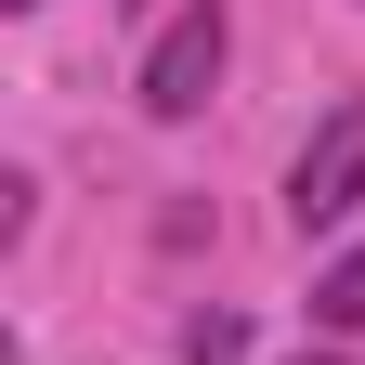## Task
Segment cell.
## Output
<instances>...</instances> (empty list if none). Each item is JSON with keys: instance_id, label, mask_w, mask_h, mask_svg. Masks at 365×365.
Listing matches in <instances>:
<instances>
[{"instance_id": "1", "label": "cell", "mask_w": 365, "mask_h": 365, "mask_svg": "<svg viewBox=\"0 0 365 365\" xmlns=\"http://www.w3.org/2000/svg\"><path fill=\"white\" fill-rule=\"evenodd\" d=\"M352 209H365V91L313 118V144L287 170V235H339Z\"/></svg>"}, {"instance_id": "2", "label": "cell", "mask_w": 365, "mask_h": 365, "mask_svg": "<svg viewBox=\"0 0 365 365\" xmlns=\"http://www.w3.org/2000/svg\"><path fill=\"white\" fill-rule=\"evenodd\" d=\"M222 53H235L222 0H182V14L144 39V118H196L209 91H222Z\"/></svg>"}, {"instance_id": "3", "label": "cell", "mask_w": 365, "mask_h": 365, "mask_svg": "<svg viewBox=\"0 0 365 365\" xmlns=\"http://www.w3.org/2000/svg\"><path fill=\"white\" fill-rule=\"evenodd\" d=\"M313 327H327V339H352V327H365V248L313 274Z\"/></svg>"}, {"instance_id": "4", "label": "cell", "mask_w": 365, "mask_h": 365, "mask_svg": "<svg viewBox=\"0 0 365 365\" xmlns=\"http://www.w3.org/2000/svg\"><path fill=\"white\" fill-rule=\"evenodd\" d=\"M248 352V313H182V365H235Z\"/></svg>"}, {"instance_id": "5", "label": "cell", "mask_w": 365, "mask_h": 365, "mask_svg": "<svg viewBox=\"0 0 365 365\" xmlns=\"http://www.w3.org/2000/svg\"><path fill=\"white\" fill-rule=\"evenodd\" d=\"M300 365H339V339H327V352H300Z\"/></svg>"}, {"instance_id": "6", "label": "cell", "mask_w": 365, "mask_h": 365, "mask_svg": "<svg viewBox=\"0 0 365 365\" xmlns=\"http://www.w3.org/2000/svg\"><path fill=\"white\" fill-rule=\"evenodd\" d=\"M118 14H157V0H118Z\"/></svg>"}, {"instance_id": "7", "label": "cell", "mask_w": 365, "mask_h": 365, "mask_svg": "<svg viewBox=\"0 0 365 365\" xmlns=\"http://www.w3.org/2000/svg\"><path fill=\"white\" fill-rule=\"evenodd\" d=\"M0 14H39V0H0Z\"/></svg>"}]
</instances>
